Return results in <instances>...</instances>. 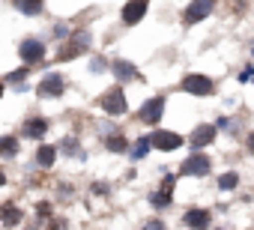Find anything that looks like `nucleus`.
Returning <instances> with one entry per match:
<instances>
[{
  "label": "nucleus",
  "mask_w": 254,
  "mask_h": 230,
  "mask_svg": "<svg viewBox=\"0 0 254 230\" xmlns=\"http://www.w3.org/2000/svg\"><path fill=\"white\" fill-rule=\"evenodd\" d=\"M105 150H108V153L123 156V153H129V150H132V144H129V138H126V135L111 132V135H105Z\"/></svg>",
  "instance_id": "obj_19"
},
{
  "label": "nucleus",
  "mask_w": 254,
  "mask_h": 230,
  "mask_svg": "<svg viewBox=\"0 0 254 230\" xmlns=\"http://www.w3.org/2000/svg\"><path fill=\"white\" fill-rule=\"evenodd\" d=\"M48 132V120L45 117H27L24 126H21V138L24 141H42Z\"/></svg>",
  "instance_id": "obj_13"
},
{
  "label": "nucleus",
  "mask_w": 254,
  "mask_h": 230,
  "mask_svg": "<svg viewBox=\"0 0 254 230\" xmlns=\"http://www.w3.org/2000/svg\"><path fill=\"white\" fill-rule=\"evenodd\" d=\"M99 108L108 114V117H123L129 111V99H126V87L117 81L114 87H108L102 96H99Z\"/></svg>",
  "instance_id": "obj_3"
},
{
  "label": "nucleus",
  "mask_w": 254,
  "mask_h": 230,
  "mask_svg": "<svg viewBox=\"0 0 254 230\" xmlns=\"http://www.w3.org/2000/svg\"><path fill=\"white\" fill-rule=\"evenodd\" d=\"M147 12H150V0H126L120 9V21L126 27H135L147 18Z\"/></svg>",
  "instance_id": "obj_11"
},
{
  "label": "nucleus",
  "mask_w": 254,
  "mask_h": 230,
  "mask_svg": "<svg viewBox=\"0 0 254 230\" xmlns=\"http://www.w3.org/2000/svg\"><path fill=\"white\" fill-rule=\"evenodd\" d=\"M57 147H60V153H63L66 159H87V153L81 150L78 138H63V141H60Z\"/></svg>",
  "instance_id": "obj_21"
},
{
  "label": "nucleus",
  "mask_w": 254,
  "mask_h": 230,
  "mask_svg": "<svg viewBox=\"0 0 254 230\" xmlns=\"http://www.w3.org/2000/svg\"><path fill=\"white\" fill-rule=\"evenodd\" d=\"M93 191H96V194H108L111 185H108V182H93Z\"/></svg>",
  "instance_id": "obj_29"
},
{
  "label": "nucleus",
  "mask_w": 254,
  "mask_h": 230,
  "mask_svg": "<svg viewBox=\"0 0 254 230\" xmlns=\"http://www.w3.org/2000/svg\"><path fill=\"white\" fill-rule=\"evenodd\" d=\"M111 75H114L120 84H129V81H141V78H144L132 60H123V57H114V60H111Z\"/></svg>",
  "instance_id": "obj_12"
},
{
  "label": "nucleus",
  "mask_w": 254,
  "mask_h": 230,
  "mask_svg": "<svg viewBox=\"0 0 254 230\" xmlns=\"http://www.w3.org/2000/svg\"><path fill=\"white\" fill-rule=\"evenodd\" d=\"M27 72H30V69H27V63H21V69H15V72H9V75H6V81H9V84H21V81L27 78Z\"/></svg>",
  "instance_id": "obj_25"
},
{
  "label": "nucleus",
  "mask_w": 254,
  "mask_h": 230,
  "mask_svg": "<svg viewBox=\"0 0 254 230\" xmlns=\"http://www.w3.org/2000/svg\"><path fill=\"white\" fill-rule=\"evenodd\" d=\"M183 224L186 227H212V212L203 206H191L183 212Z\"/></svg>",
  "instance_id": "obj_14"
},
{
  "label": "nucleus",
  "mask_w": 254,
  "mask_h": 230,
  "mask_svg": "<svg viewBox=\"0 0 254 230\" xmlns=\"http://www.w3.org/2000/svg\"><path fill=\"white\" fill-rule=\"evenodd\" d=\"M3 185H6V173H3V171H0V188H3Z\"/></svg>",
  "instance_id": "obj_33"
},
{
  "label": "nucleus",
  "mask_w": 254,
  "mask_h": 230,
  "mask_svg": "<svg viewBox=\"0 0 254 230\" xmlns=\"http://www.w3.org/2000/svg\"><path fill=\"white\" fill-rule=\"evenodd\" d=\"M57 156H60V147H54V144H39V147H36L33 162H36V168L48 171V168H54V165H57Z\"/></svg>",
  "instance_id": "obj_15"
},
{
  "label": "nucleus",
  "mask_w": 254,
  "mask_h": 230,
  "mask_svg": "<svg viewBox=\"0 0 254 230\" xmlns=\"http://www.w3.org/2000/svg\"><path fill=\"white\" fill-rule=\"evenodd\" d=\"M150 141H153V150H162V153H174V150H180L183 144H189V138H183L180 132H174V129H153V135H150Z\"/></svg>",
  "instance_id": "obj_9"
},
{
  "label": "nucleus",
  "mask_w": 254,
  "mask_h": 230,
  "mask_svg": "<svg viewBox=\"0 0 254 230\" xmlns=\"http://www.w3.org/2000/svg\"><path fill=\"white\" fill-rule=\"evenodd\" d=\"M236 78H239V84H248V81H254V66H245V72H239Z\"/></svg>",
  "instance_id": "obj_28"
},
{
  "label": "nucleus",
  "mask_w": 254,
  "mask_h": 230,
  "mask_svg": "<svg viewBox=\"0 0 254 230\" xmlns=\"http://www.w3.org/2000/svg\"><path fill=\"white\" fill-rule=\"evenodd\" d=\"M0 96H3V84H0Z\"/></svg>",
  "instance_id": "obj_34"
},
{
  "label": "nucleus",
  "mask_w": 254,
  "mask_h": 230,
  "mask_svg": "<svg viewBox=\"0 0 254 230\" xmlns=\"http://www.w3.org/2000/svg\"><path fill=\"white\" fill-rule=\"evenodd\" d=\"M21 218H24V212H21L18 203H3L0 206V224L3 227H15V224H21Z\"/></svg>",
  "instance_id": "obj_18"
},
{
  "label": "nucleus",
  "mask_w": 254,
  "mask_h": 230,
  "mask_svg": "<svg viewBox=\"0 0 254 230\" xmlns=\"http://www.w3.org/2000/svg\"><path fill=\"white\" fill-rule=\"evenodd\" d=\"M90 72H93V75L111 72V60H105V57H93V60H90Z\"/></svg>",
  "instance_id": "obj_24"
},
{
  "label": "nucleus",
  "mask_w": 254,
  "mask_h": 230,
  "mask_svg": "<svg viewBox=\"0 0 254 230\" xmlns=\"http://www.w3.org/2000/svg\"><path fill=\"white\" fill-rule=\"evenodd\" d=\"M215 126H218V132H224V129H230V120L227 117H215Z\"/></svg>",
  "instance_id": "obj_32"
},
{
  "label": "nucleus",
  "mask_w": 254,
  "mask_h": 230,
  "mask_svg": "<svg viewBox=\"0 0 254 230\" xmlns=\"http://www.w3.org/2000/svg\"><path fill=\"white\" fill-rule=\"evenodd\" d=\"M36 218H39V221H45V218H51V203H48V200H42V203H36Z\"/></svg>",
  "instance_id": "obj_26"
},
{
  "label": "nucleus",
  "mask_w": 254,
  "mask_h": 230,
  "mask_svg": "<svg viewBox=\"0 0 254 230\" xmlns=\"http://www.w3.org/2000/svg\"><path fill=\"white\" fill-rule=\"evenodd\" d=\"M12 9L27 15V18H36L45 12V0H12Z\"/></svg>",
  "instance_id": "obj_16"
},
{
  "label": "nucleus",
  "mask_w": 254,
  "mask_h": 230,
  "mask_svg": "<svg viewBox=\"0 0 254 230\" xmlns=\"http://www.w3.org/2000/svg\"><path fill=\"white\" fill-rule=\"evenodd\" d=\"M144 227H150V230H156V227H159V230H162V227H165V221H162V218H150V221H144Z\"/></svg>",
  "instance_id": "obj_30"
},
{
  "label": "nucleus",
  "mask_w": 254,
  "mask_h": 230,
  "mask_svg": "<svg viewBox=\"0 0 254 230\" xmlns=\"http://www.w3.org/2000/svg\"><path fill=\"white\" fill-rule=\"evenodd\" d=\"M150 150H153L150 135H141V138H135V147L129 150V156H132V162H141V159H147V156H150Z\"/></svg>",
  "instance_id": "obj_22"
},
{
  "label": "nucleus",
  "mask_w": 254,
  "mask_h": 230,
  "mask_svg": "<svg viewBox=\"0 0 254 230\" xmlns=\"http://www.w3.org/2000/svg\"><path fill=\"white\" fill-rule=\"evenodd\" d=\"M54 36H57V39H69V36H72V30H69L66 24H54Z\"/></svg>",
  "instance_id": "obj_27"
},
{
  "label": "nucleus",
  "mask_w": 254,
  "mask_h": 230,
  "mask_svg": "<svg viewBox=\"0 0 254 230\" xmlns=\"http://www.w3.org/2000/svg\"><path fill=\"white\" fill-rule=\"evenodd\" d=\"M165 108H168V96H150L141 108H138V120L144 123V126H159L162 123V117H165Z\"/></svg>",
  "instance_id": "obj_4"
},
{
  "label": "nucleus",
  "mask_w": 254,
  "mask_h": 230,
  "mask_svg": "<svg viewBox=\"0 0 254 230\" xmlns=\"http://www.w3.org/2000/svg\"><path fill=\"white\" fill-rule=\"evenodd\" d=\"M245 150H248V153L254 156V129H251V132L245 135Z\"/></svg>",
  "instance_id": "obj_31"
},
{
  "label": "nucleus",
  "mask_w": 254,
  "mask_h": 230,
  "mask_svg": "<svg viewBox=\"0 0 254 230\" xmlns=\"http://www.w3.org/2000/svg\"><path fill=\"white\" fill-rule=\"evenodd\" d=\"M18 150H21V144L15 141V135H3V138H0V156H3V159H15Z\"/></svg>",
  "instance_id": "obj_23"
},
{
  "label": "nucleus",
  "mask_w": 254,
  "mask_h": 230,
  "mask_svg": "<svg viewBox=\"0 0 254 230\" xmlns=\"http://www.w3.org/2000/svg\"><path fill=\"white\" fill-rule=\"evenodd\" d=\"M218 141V126L215 123H197L191 132H189V147L191 150H206Z\"/></svg>",
  "instance_id": "obj_10"
},
{
  "label": "nucleus",
  "mask_w": 254,
  "mask_h": 230,
  "mask_svg": "<svg viewBox=\"0 0 254 230\" xmlns=\"http://www.w3.org/2000/svg\"><path fill=\"white\" fill-rule=\"evenodd\" d=\"M177 173L180 176H206V173H212V159L203 150H191V156L180 165Z\"/></svg>",
  "instance_id": "obj_6"
},
{
  "label": "nucleus",
  "mask_w": 254,
  "mask_h": 230,
  "mask_svg": "<svg viewBox=\"0 0 254 230\" xmlns=\"http://www.w3.org/2000/svg\"><path fill=\"white\" fill-rule=\"evenodd\" d=\"M45 54H48V48H45V42H42L39 36H27V39H21V45H18V60L27 63V66L42 63Z\"/></svg>",
  "instance_id": "obj_8"
},
{
  "label": "nucleus",
  "mask_w": 254,
  "mask_h": 230,
  "mask_svg": "<svg viewBox=\"0 0 254 230\" xmlns=\"http://www.w3.org/2000/svg\"><path fill=\"white\" fill-rule=\"evenodd\" d=\"M66 90H69V81L63 78V72H48L36 84V96L39 99H60Z\"/></svg>",
  "instance_id": "obj_5"
},
{
  "label": "nucleus",
  "mask_w": 254,
  "mask_h": 230,
  "mask_svg": "<svg viewBox=\"0 0 254 230\" xmlns=\"http://www.w3.org/2000/svg\"><path fill=\"white\" fill-rule=\"evenodd\" d=\"M90 45H93V33H90V30H75V33L66 39V45L57 48V63H69V60H75V57H84V54L90 51Z\"/></svg>",
  "instance_id": "obj_1"
},
{
  "label": "nucleus",
  "mask_w": 254,
  "mask_h": 230,
  "mask_svg": "<svg viewBox=\"0 0 254 230\" xmlns=\"http://www.w3.org/2000/svg\"><path fill=\"white\" fill-rule=\"evenodd\" d=\"M239 182H242L239 171H224V173H218L215 188H218L221 194H230V191H236V188H239Z\"/></svg>",
  "instance_id": "obj_17"
},
{
  "label": "nucleus",
  "mask_w": 254,
  "mask_h": 230,
  "mask_svg": "<svg viewBox=\"0 0 254 230\" xmlns=\"http://www.w3.org/2000/svg\"><path fill=\"white\" fill-rule=\"evenodd\" d=\"M180 90L194 99H209V96H215V81L203 72H186L180 81Z\"/></svg>",
  "instance_id": "obj_2"
},
{
  "label": "nucleus",
  "mask_w": 254,
  "mask_h": 230,
  "mask_svg": "<svg viewBox=\"0 0 254 230\" xmlns=\"http://www.w3.org/2000/svg\"><path fill=\"white\" fill-rule=\"evenodd\" d=\"M212 12H215V0H189V6L183 9V24L194 27V24L206 21Z\"/></svg>",
  "instance_id": "obj_7"
},
{
  "label": "nucleus",
  "mask_w": 254,
  "mask_h": 230,
  "mask_svg": "<svg viewBox=\"0 0 254 230\" xmlns=\"http://www.w3.org/2000/svg\"><path fill=\"white\" fill-rule=\"evenodd\" d=\"M150 206L156 209V212H162V209H171V203H174V191H168V188H162L159 185V191H150Z\"/></svg>",
  "instance_id": "obj_20"
}]
</instances>
